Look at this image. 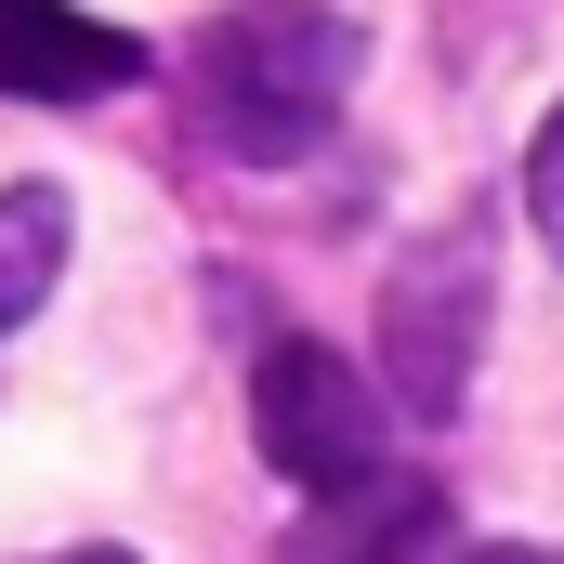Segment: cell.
I'll use <instances>...</instances> for the list:
<instances>
[{"mask_svg": "<svg viewBox=\"0 0 564 564\" xmlns=\"http://www.w3.org/2000/svg\"><path fill=\"white\" fill-rule=\"evenodd\" d=\"M459 564H564V552H539V539H486V552H459Z\"/></svg>", "mask_w": 564, "mask_h": 564, "instance_id": "8", "label": "cell"}, {"mask_svg": "<svg viewBox=\"0 0 564 564\" xmlns=\"http://www.w3.org/2000/svg\"><path fill=\"white\" fill-rule=\"evenodd\" d=\"M250 433H263V459H276L315 512L394 486V421H381L368 368H355L341 341H315V328H289V341L250 355Z\"/></svg>", "mask_w": 564, "mask_h": 564, "instance_id": "2", "label": "cell"}, {"mask_svg": "<svg viewBox=\"0 0 564 564\" xmlns=\"http://www.w3.org/2000/svg\"><path fill=\"white\" fill-rule=\"evenodd\" d=\"M525 210H539V237L564 250V106L539 119V144H525Z\"/></svg>", "mask_w": 564, "mask_h": 564, "instance_id": "7", "label": "cell"}, {"mask_svg": "<svg viewBox=\"0 0 564 564\" xmlns=\"http://www.w3.org/2000/svg\"><path fill=\"white\" fill-rule=\"evenodd\" d=\"M53 564H132V552H53Z\"/></svg>", "mask_w": 564, "mask_h": 564, "instance_id": "9", "label": "cell"}, {"mask_svg": "<svg viewBox=\"0 0 564 564\" xmlns=\"http://www.w3.org/2000/svg\"><path fill=\"white\" fill-rule=\"evenodd\" d=\"M355 66H368L355 13H328V0H237V13L197 26V53H184V106H197V132L224 144V158L289 171V158H315V144L341 132Z\"/></svg>", "mask_w": 564, "mask_h": 564, "instance_id": "1", "label": "cell"}, {"mask_svg": "<svg viewBox=\"0 0 564 564\" xmlns=\"http://www.w3.org/2000/svg\"><path fill=\"white\" fill-rule=\"evenodd\" d=\"M289 564H459V525H446V486L433 473H394V486H368V499H328Z\"/></svg>", "mask_w": 564, "mask_h": 564, "instance_id": "5", "label": "cell"}, {"mask_svg": "<svg viewBox=\"0 0 564 564\" xmlns=\"http://www.w3.org/2000/svg\"><path fill=\"white\" fill-rule=\"evenodd\" d=\"M486 341V224H433L421 250L381 276V381L408 421H446Z\"/></svg>", "mask_w": 564, "mask_h": 564, "instance_id": "3", "label": "cell"}, {"mask_svg": "<svg viewBox=\"0 0 564 564\" xmlns=\"http://www.w3.org/2000/svg\"><path fill=\"white\" fill-rule=\"evenodd\" d=\"M144 79V40H119L79 0H0V93L13 106H106Z\"/></svg>", "mask_w": 564, "mask_h": 564, "instance_id": "4", "label": "cell"}, {"mask_svg": "<svg viewBox=\"0 0 564 564\" xmlns=\"http://www.w3.org/2000/svg\"><path fill=\"white\" fill-rule=\"evenodd\" d=\"M66 276V197L53 184H0V328H26Z\"/></svg>", "mask_w": 564, "mask_h": 564, "instance_id": "6", "label": "cell"}]
</instances>
